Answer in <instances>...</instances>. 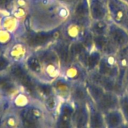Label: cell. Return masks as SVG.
Wrapping results in <instances>:
<instances>
[{
	"label": "cell",
	"instance_id": "15",
	"mask_svg": "<svg viewBox=\"0 0 128 128\" xmlns=\"http://www.w3.org/2000/svg\"><path fill=\"white\" fill-rule=\"evenodd\" d=\"M121 82L124 90L125 93H128V67L125 70L121 77Z\"/></svg>",
	"mask_w": 128,
	"mask_h": 128
},
{
	"label": "cell",
	"instance_id": "7",
	"mask_svg": "<svg viewBox=\"0 0 128 128\" xmlns=\"http://www.w3.org/2000/svg\"><path fill=\"white\" fill-rule=\"evenodd\" d=\"M89 10L94 20H104L106 18V6L101 0H91Z\"/></svg>",
	"mask_w": 128,
	"mask_h": 128
},
{
	"label": "cell",
	"instance_id": "18",
	"mask_svg": "<svg viewBox=\"0 0 128 128\" xmlns=\"http://www.w3.org/2000/svg\"><path fill=\"white\" fill-rule=\"evenodd\" d=\"M123 52H124V55L126 56V60H127V62H128V49L124 50H123Z\"/></svg>",
	"mask_w": 128,
	"mask_h": 128
},
{
	"label": "cell",
	"instance_id": "19",
	"mask_svg": "<svg viewBox=\"0 0 128 128\" xmlns=\"http://www.w3.org/2000/svg\"><path fill=\"white\" fill-rule=\"evenodd\" d=\"M118 128H128V124L126 123H124V124H122L121 126H120Z\"/></svg>",
	"mask_w": 128,
	"mask_h": 128
},
{
	"label": "cell",
	"instance_id": "14",
	"mask_svg": "<svg viewBox=\"0 0 128 128\" xmlns=\"http://www.w3.org/2000/svg\"><path fill=\"white\" fill-rule=\"evenodd\" d=\"M28 66L34 72H38L41 70V65L38 60L34 56L31 57L28 60Z\"/></svg>",
	"mask_w": 128,
	"mask_h": 128
},
{
	"label": "cell",
	"instance_id": "1",
	"mask_svg": "<svg viewBox=\"0 0 128 128\" xmlns=\"http://www.w3.org/2000/svg\"><path fill=\"white\" fill-rule=\"evenodd\" d=\"M107 7L112 20L118 26L128 30V8L121 0H108Z\"/></svg>",
	"mask_w": 128,
	"mask_h": 128
},
{
	"label": "cell",
	"instance_id": "21",
	"mask_svg": "<svg viewBox=\"0 0 128 128\" xmlns=\"http://www.w3.org/2000/svg\"><path fill=\"white\" fill-rule=\"evenodd\" d=\"M86 128H89V127H88H88H86Z\"/></svg>",
	"mask_w": 128,
	"mask_h": 128
},
{
	"label": "cell",
	"instance_id": "2",
	"mask_svg": "<svg viewBox=\"0 0 128 128\" xmlns=\"http://www.w3.org/2000/svg\"><path fill=\"white\" fill-rule=\"evenodd\" d=\"M97 72L104 76L118 78L120 74L118 57L114 54H104L98 64Z\"/></svg>",
	"mask_w": 128,
	"mask_h": 128
},
{
	"label": "cell",
	"instance_id": "12",
	"mask_svg": "<svg viewBox=\"0 0 128 128\" xmlns=\"http://www.w3.org/2000/svg\"><path fill=\"white\" fill-rule=\"evenodd\" d=\"M108 25L104 21V20H95L94 24H93L92 30L95 33L96 36H102L106 35L108 31Z\"/></svg>",
	"mask_w": 128,
	"mask_h": 128
},
{
	"label": "cell",
	"instance_id": "3",
	"mask_svg": "<svg viewBox=\"0 0 128 128\" xmlns=\"http://www.w3.org/2000/svg\"><path fill=\"white\" fill-rule=\"evenodd\" d=\"M106 36L115 49L124 47L128 44L127 32L124 30V28L118 26V24H113L108 25Z\"/></svg>",
	"mask_w": 128,
	"mask_h": 128
},
{
	"label": "cell",
	"instance_id": "6",
	"mask_svg": "<svg viewBox=\"0 0 128 128\" xmlns=\"http://www.w3.org/2000/svg\"><path fill=\"white\" fill-rule=\"evenodd\" d=\"M104 120L106 128H118L126 123L119 108L106 112L104 114Z\"/></svg>",
	"mask_w": 128,
	"mask_h": 128
},
{
	"label": "cell",
	"instance_id": "11",
	"mask_svg": "<svg viewBox=\"0 0 128 128\" xmlns=\"http://www.w3.org/2000/svg\"><path fill=\"white\" fill-rule=\"evenodd\" d=\"M12 72L17 78H18L24 84H30V81L29 77L25 73V72L24 71L22 67H20V66H18V65L14 66L12 68Z\"/></svg>",
	"mask_w": 128,
	"mask_h": 128
},
{
	"label": "cell",
	"instance_id": "9",
	"mask_svg": "<svg viewBox=\"0 0 128 128\" xmlns=\"http://www.w3.org/2000/svg\"><path fill=\"white\" fill-rule=\"evenodd\" d=\"M88 12H89V8L88 3L84 1L80 2L77 6L75 10V16L76 20L78 21L79 23L81 22L84 23L87 20V18L88 16Z\"/></svg>",
	"mask_w": 128,
	"mask_h": 128
},
{
	"label": "cell",
	"instance_id": "8",
	"mask_svg": "<svg viewBox=\"0 0 128 128\" xmlns=\"http://www.w3.org/2000/svg\"><path fill=\"white\" fill-rule=\"evenodd\" d=\"M51 35L48 33H37L34 35H31L28 38V44L30 46H40L50 41L51 38Z\"/></svg>",
	"mask_w": 128,
	"mask_h": 128
},
{
	"label": "cell",
	"instance_id": "13",
	"mask_svg": "<svg viewBox=\"0 0 128 128\" xmlns=\"http://www.w3.org/2000/svg\"><path fill=\"white\" fill-rule=\"evenodd\" d=\"M57 53L58 55L60 56V59L61 60V62L64 64L67 63L68 60H69V51L67 50V48L63 46V45H60L57 48Z\"/></svg>",
	"mask_w": 128,
	"mask_h": 128
},
{
	"label": "cell",
	"instance_id": "20",
	"mask_svg": "<svg viewBox=\"0 0 128 128\" xmlns=\"http://www.w3.org/2000/svg\"><path fill=\"white\" fill-rule=\"evenodd\" d=\"M121 1H123V2H124L128 3V0H121Z\"/></svg>",
	"mask_w": 128,
	"mask_h": 128
},
{
	"label": "cell",
	"instance_id": "10",
	"mask_svg": "<svg viewBox=\"0 0 128 128\" xmlns=\"http://www.w3.org/2000/svg\"><path fill=\"white\" fill-rule=\"evenodd\" d=\"M125 122L128 124V93H124L119 96V107Z\"/></svg>",
	"mask_w": 128,
	"mask_h": 128
},
{
	"label": "cell",
	"instance_id": "17",
	"mask_svg": "<svg viewBox=\"0 0 128 128\" xmlns=\"http://www.w3.org/2000/svg\"><path fill=\"white\" fill-rule=\"evenodd\" d=\"M9 0H0V7H5L8 3Z\"/></svg>",
	"mask_w": 128,
	"mask_h": 128
},
{
	"label": "cell",
	"instance_id": "4",
	"mask_svg": "<svg viewBox=\"0 0 128 128\" xmlns=\"http://www.w3.org/2000/svg\"><path fill=\"white\" fill-rule=\"evenodd\" d=\"M119 96L118 94L105 91L102 96L94 103L95 106L103 114L119 107Z\"/></svg>",
	"mask_w": 128,
	"mask_h": 128
},
{
	"label": "cell",
	"instance_id": "16",
	"mask_svg": "<svg viewBox=\"0 0 128 128\" xmlns=\"http://www.w3.org/2000/svg\"><path fill=\"white\" fill-rule=\"evenodd\" d=\"M8 61L6 58L0 56V71L5 70L8 66Z\"/></svg>",
	"mask_w": 128,
	"mask_h": 128
},
{
	"label": "cell",
	"instance_id": "5",
	"mask_svg": "<svg viewBox=\"0 0 128 128\" xmlns=\"http://www.w3.org/2000/svg\"><path fill=\"white\" fill-rule=\"evenodd\" d=\"M89 108V120H88V127L89 128H106L104 114L101 112L94 105V103L90 101L88 103Z\"/></svg>",
	"mask_w": 128,
	"mask_h": 128
}]
</instances>
